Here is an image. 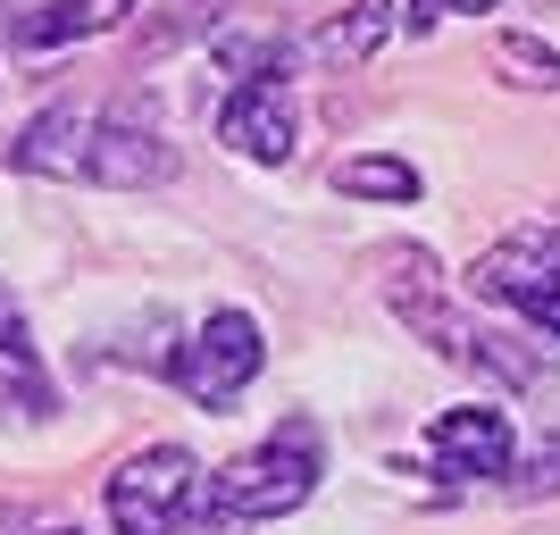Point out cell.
<instances>
[{"label":"cell","instance_id":"cell-13","mask_svg":"<svg viewBox=\"0 0 560 535\" xmlns=\"http://www.w3.org/2000/svg\"><path fill=\"white\" fill-rule=\"evenodd\" d=\"M335 193H351V201H419V167L369 151V160H343V167H335Z\"/></svg>","mask_w":560,"mask_h":535},{"label":"cell","instance_id":"cell-7","mask_svg":"<svg viewBox=\"0 0 560 535\" xmlns=\"http://www.w3.org/2000/svg\"><path fill=\"white\" fill-rule=\"evenodd\" d=\"M427 461L444 477H502L511 468V419L502 410H444L427 427Z\"/></svg>","mask_w":560,"mask_h":535},{"label":"cell","instance_id":"cell-3","mask_svg":"<svg viewBox=\"0 0 560 535\" xmlns=\"http://www.w3.org/2000/svg\"><path fill=\"white\" fill-rule=\"evenodd\" d=\"M394 310H401V326H419L427 344L444 351V360H460V369H486V376H502V385H536V351H518L511 335H486V326L452 318L444 293H435V268H427V259H401Z\"/></svg>","mask_w":560,"mask_h":535},{"label":"cell","instance_id":"cell-8","mask_svg":"<svg viewBox=\"0 0 560 535\" xmlns=\"http://www.w3.org/2000/svg\"><path fill=\"white\" fill-rule=\"evenodd\" d=\"M93 126H101V117H84V109H43L18 142H9V167L84 185V176H93Z\"/></svg>","mask_w":560,"mask_h":535},{"label":"cell","instance_id":"cell-9","mask_svg":"<svg viewBox=\"0 0 560 535\" xmlns=\"http://www.w3.org/2000/svg\"><path fill=\"white\" fill-rule=\"evenodd\" d=\"M167 176H176V151L151 126H135V117H101L93 126V185L142 193V185H167Z\"/></svg>","mask_w":560,"mask_h":535},{"label":"cell","instance_id":"cell-16","mask_svg":"<svg viewBox=\"0 0 560 535\" xmlns=\"http://www.w3.org/2000/svg\"><path fill=\"white\" fill-rule=\"evenodd\" d=\"M460 9H493V0H410V18L435 25V18H460Z\"/></svg>","mask_w":560,"mask_h":535},{"label":"cell","instance_id":"cell-6","mask_svg":"<svg viewBox=\"0 0 560 535\" xmlns=\"http://www.w3.org/2000/svg\"><path fill=\"white\" fill-rule=\"evenodd\" d=\"M218 142H234L243 160H293V93H284L277 75H252L218 109Z\"/></svg>","mask_w":560,"mask_h":535},{"label":"cell","instance_id":"cell-5","mask_svg":"<svg viewBox=\"0 0 560 535\" xmlns=\"http://www.w3.org/2000/svg\"><path fill=\"white\" fill-rule=\"evenodd\" d=\"M259 360H268L259 326L243 318V310H210V318H201V335H192V344L167 360V376H176V385H185L201 410H226V402L259 376Z\"/></svg>","mask_w":560,"mask_h":535},{"label":"cell","instance_id":"cell-4","mask_svg":"<svg viewBox=\"0 0 560 535\" xmlns=\"http://www.w3.org/2000/svg\"><path fill=\"white\" fill-rule=\"evenodd\" d=\"M192 486H201V461L185 443H151V452H135L109 477V527L117 535H176Z\"/></svg>","mask_w":560,"mask_h":535},{"label":"cell","instance_id":"cell-17","mask_svg":"<svg viewBox=\"0 0 560 535\" xmlns=\"http://www.w3.org/2000/svg\"><path fill=\"white\" fill-rule=\"evenodd\" d=\"M43 535H75V527H43Z\"/></svg>","mask_w":560,"mask_h":535},{"label":"cell","instance_id":"cell-1","mask_svg":"<svg viewBox=\"0 0 560 535\" xmlns=\"http://www.w3.org/2000/svg\"><path fill=\"white\" fill-rule=\"evenodd\" d=\"M310 493H318V427L293 419V427H277L268 443H252L243 461L218 468L201 535L234 527V519H284V511H302Z\"/></svg>","mask_w":560,"mask_h":535},{"label":"cell","instance_id":"cell-10","mask_svg":"<svg viewBox=\"0 0 560 535\" xmlns=\"http://www.w3.org/2000/svg\"><path fill=\"white\" fill-rule=\"evenodd\" d=\"M135 0H43L18 18V50H59V43H84V34H109L126 25Z\"/></svg>","mask_w":560,"mask_h":535},{"label":"cell","instance_id":"cell-12","mask_svg":"<svg viewBox=\"0 0 560 535\" xmlns=\"http://www.w3.org/2000/svg\"><path fill=\"white\" fill-rule=\"evenodd\" d=\"M0 385L25 394V410H50V385H43V360H34V335H25V310L18 293L0 284Z\"/></svg>","mask_w":560,"mask_h":535},{"label":"cell","instance_id":"cell-15","mask_svg":"<svg viewBox=\"0 0 560 535\" xmlns=\"http://www.w3.org/2000/svg\"><path fill=\"white\" fill-rule=\"evenodd\" d=\"M518 493H527V502H536V493H560V435L544 443L536 461H527V477H518Z\"/></svg>","mask_w":560,"mask_h":535},{"label":"cell","instance_id":"cell-2","mask_svg":"<svg viewBox=\"0 0 560 535\" xmlns=\"http://www.w3.org/2000/svg\"><path fill=\"white\" fill-rule=\"evenodd\" d=\"M468 293L518 310L527 326H544L560 344V226H518V234H502L493 252H477Z\"/></svg>","mask_w":560,"mask_h":535},{"label":"cell","instance_id":"cell-14","mask_svg":"<svg viewBox=\"0 0 560 535\" xmlns=\"http://www.w3.org/2000/svg\"><path fill=\"white\" fill-rule=\"evenodd\" d=\"M493 68L511 75V84H527V93H552L560 84V50L536 43V34H502V43H493Z\"/></svg>","mask_w":560,"mask_h":535},{"label":"cell","instance_id":"cell-11","mask_svg":"<svg viewBox=\"0 0 560 535\" xmlns=\"http://www.w3.org/2000/svg\"><path fill=\"white\" fill-rule=\"evenodd\" d=\"M385 34H394V0H351L343 18H327L318 34H310V59H327V68H360Z\"/></svg>","mask_w":560,"mask_h":535}]
</instances>
